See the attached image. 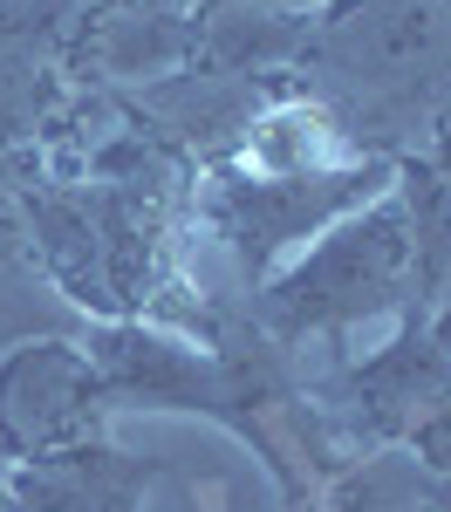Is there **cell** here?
<instances>
[{"label":"cell","mask_w":451,"mask_h":512,"mask_svg":"<svg viewBox=\"0 0 451 512\" xmlns=\"http://www.w3.org/2000/svg\"><path fill=\"white\" fill-rule=\"evenodd\" d=\"M390 178V164H363V171H308V178H246V185H226V198L212 205L219 233L240 246V260L260 274L281 246L308 233H328L335 219L363 212L376 185Z\"/></svg>","instance_id":"cell-3"},{"label":"cell","mask_w":451,"mask_h":512,"mask_svg":"<svg viewBox=\"0 0 451 512\" xmlns=\"http://www.w3.org/2000/svg\"><path fill=\"white\" fill-rule=\"evenodd\" d=\"M335 512H451V478L424 472L410 451H376L328 485Z\"/></svg>","instance_id":"cell-7"},{"label":"cell","mask_w":451,"mask_h":512,"mask_svg":"<svg viewBox=\"0 0 451 512\" xmlns=\"http://www.w3.org/2000/svg\"><path fill=\"white\" fill-rule=\"evenodd\" d=\"M89 362H96L110 403L123 396V403H151V410H205L226 424L219 362H212V349H192L185 335H164L144 321H110L89 342Z\"/></svg>","instance_id":"cell-4"},{"label":"cell","mask_w":451,"mask_h":512,"mask_svg":"<svg viewBox=\"0 0 451 512\" xmlns=\"http://www.w3.org/2000/svg\"><path fill=\"white\" fill-rule=\"evenodd\" d=\"M445 396H451V362L438 355L431 335H404L349 376V410H356V431L369 437H410V424Z\"/></svg>","instance_id":"cell-5"},{"label":"cell","mask_w":451,"mask_h":512,"mask_svg":"<svg viewBox=\"0 0 451 512\" xmlns=\"http://www.w3.org/2000/svg\"><path fill=\"white\" fill-rule=\"evenodd\" d=\"M410 458H417L424 472L451 478V396H445V403H431V410L410 424Z\"/></svg>","instance_id":"cell-8"},{"label":"cell","mask_w":451,"mask_h":512,"mask_svg":"<svg viewBox=\"0 0 451 512\" xmlns=\"http://www.w3.org/2000/svg\"><path fill=\"white\" fill-rule=\"evenodd\" d=\"M144 485H151V465H130L103 444H76V451L35 458L14 492H21V512H130Z\"/></svg>","instance_id":"cell-6"},{"label":"cell","mask_w":451,"mask_h":512,"mask_svg":"<svg viewBox=\"0 0 451 512\" xmlns=\"http://www.w3.org/2000/svg\"><path fill=\"white\" fill-rule=\"evenodd\" d=\"M445 171H451V130H445Z\"/></svg>","instance_id":"cell-9"},{"label":"cell","mask_w":451,"mask_h":512,"mask_svg":"<svg viewBox=\"0 0 451 512\" xmlns=\"http://www.w3.org/2000/svg\"><path fill=\"white\" fill-rule=\"evenodd\" d=\"M417 280V253H410V219L397 198H376L363 212L335 219L301 267H287L267 287V335L274 342H301L322 328H349V321L390 308Z\"/></svg>","instance_id":"cell-1"},{"label":"cell","mask_w":451,"mask_h":512,"mask_svg":"<svg viewBox=\"0 0 451 512\" xmlns=\"http://www.w3.org/2000/svg\"><path fill=\"white\" fill-rule=\"evenodd\" d=\"M110 390L89 349L76 342H21L0 355V451L35 465L55 451L96 444Z\"/></svg>","instance_id":"cell-2"}]
</instances>
